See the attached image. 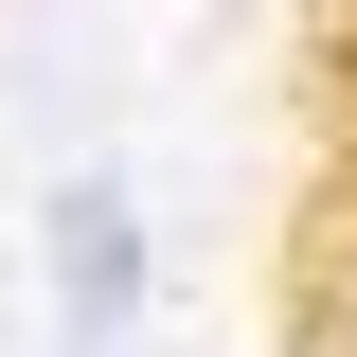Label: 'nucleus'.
I'll use <instances>...</instances> for the list:
<instances>
[{"label":"nucleus","instance_id":"obj_1","mask_svg":"<svg viewBox=\"0 0 357 357\" xmlns=\"http://www.w3.org/2000/svg\"><path fill=\"white\" fill-rule=\"evenodd\" d=\"M36 268H54V321H143V286H161V268H143V197L107 161H72L54 215H36Z\"/></svg>","mask_w":357,"mask_h":357},{"label":"nucleus","instance_id":"obj_2","mask_svg":"<svg viewBox=\"0 0 357 357\" xmlns=\"http://www.w3.org/2000/svg\"><path fill=\"white\" fill-rule=\"evenodd\" d=\"M54 357H161L143 321H54Z\"/></svg>","mask_w":357,"mask_h":357}]
</instances>
